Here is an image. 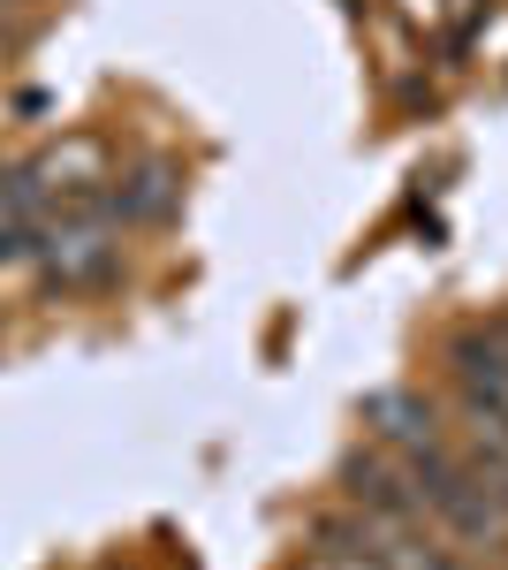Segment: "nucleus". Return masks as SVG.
<instances>
[{
  "mask_svg": "<svg viewBox=\"0 0 508 570\" xmlns=\"http://www.w3.org/2000/svg\"><path fill=\"white\" fill-rule=\"evenodd\" d=\"M0 8H16V0H0Z\"/></svg>",
  "mask_w": 508,
  "mask_h": 570,
  "instance_id": "obj_5",
  "label": "nucleus"
},
{
  "mask_svg": "<svg viewBox=\"0 0 508 570\" xmlns=\"http://www.w3.org/2000/svg\"><path fill=\"white\" fill-rule=\"evenodd\" d=\"M53 289H99L114 266H122V244H114V214H69V220H46L39 228V252H31Z\"/></svg>",
  "mask_w": 508,
  "mask_h": 570,
  "instance_id": "obj_1",
  "label": "nucleus"
},
{
  "mask_svg": "<svg viewBox=\"0 0 508 570\" xmlns=\"http://www.w3.org/2000/svg\"><path fill=\"white\" fill-rule=\"evenodd\" d=\"M365 426L380 434L387 456H425V449H440V411H432L418 389H380L365 403Z\"/></svg>",
  "mask_w": 508,
  "mask_h": 570,
  "instance_id": "obj_3",
  "label": "nucleus"
},
{
  "mask_svg": "<svg viewBox=\"0 0 508 570\" xmlns=\"http://www.w3.org/2000/svg\"><path fill=\"white\" fill-rule=\"evenodd\" d=\"M319 540H327V548H357V556H372L380 570H464L448 548H440L432 525H395V518H365V510L327 518Z\"/></svg>",
  "mask_w": 508,
  "mask_h": 570,
  "instance_id": "obj_2",
  "label": "nucleus"
},
{
  "mask_svg": "<svg viewBox=\"0 0 508 570\" xmlns=\"http://www.w3.org/2000/svg\"><path fill=\"white\" fill-rule=\"evenodd\" d=\"M175 198H182V176H175L168 160H145V168H129V176L107 190V214L114 220H168Z\"/></svg>",
  "mask_w": 508,
  "mask_h": 570,
  "instance_id": "obj_4",
  "label": "nucleus"
}]
</instances>
